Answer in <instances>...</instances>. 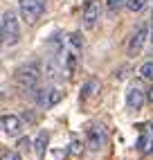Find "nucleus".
I'll list each match as a JSON object with an SVG mask.
<instances>
[{"instance_id": "ddd939ff", "label": "nucleus", "mask_w": 153, "mask_h": 160, "mask_svg": "<svg viewBox=\"0 0 153 160\" xmlns=\"http://www.w3.org/2000/svg\"><path fill=\"white\" fill-rule=\"evenodd\" d=\"M47 140H50V133L47 131H41L36 135V140H34V153L38 160L45 158V151H47Z\"/></svg>"}, {"instance_id": "412c9836", "label": "nucleus", "mask_w": 153, "mask_h": 160, "mask_svg": "<svg viewBox=\"0 0 153 160\" xmlns=\"http://www.w3.org/2000/svg\"><path fill=\"white\" fill-rule=\"evenodd\" d=\"M151 43H153V25H151Z\"/></svg>"}, {"instance_id": "a211bd4d", "label": "nucleus", "mask_w": 153, "mask_h": 160, "mask_svg": "<svg viewBox=\"0 0 153 160\" xmlns=\"http://www.w3.org/2000/svg\"><path fill=\"white\" fill-rule=\"evenodd\" d=\"M81 149H83V142L79 140V138H74V140H72V153H74V156H79V153H81Z\"/></svg>"}, {"instance_id": "aec40b11", "label": "nucleus", "mask_w": 153, "mask_h": 160, "mask_svg": "<svg viewBox=\"0 0 153 160\" xmlns=\"http://www.w3.org/2000/svg\"><path fill=\"white\" fill-rule=\"evenodd\" d=\"M149 102H151V104H153V88H151V90H149Z\"/></svg>"}, {"instance_id": "423d86ee", "label": "nucleus", "mask_w": 153, "mask_h": 160, "mask_svg": "<svg viewBox=\"0 0 153 160\" xmlns=\"http://www.w3.org/2000/svg\"><path fill=\"white\" fill-rule=\"evenodd\" d=\"M86 144L90 151H99L108 144V133L104 129V124H90L86 131Z\"/></svg>"}, {"instance_id": "9b49d317", "label": "nucleus", "mask_w": 153, "mask_h": 160, "mask_svg": "<svg viewBox=\"0 0 153 160\" xmlns=\"http://www.w3.org/2000/svg\"><path fill=\"white\" fill-rule=\"evenodd\" d=\"M81 20H83V27L86 29H92L97 25V20H99V5H97L95 0H88V2H86Z\"/></svg>"}, {"instance_id": "39448f33", "label": "nucleus", "mask_w": 153, "mask_h": 160, "mask_svg": "<svg viewBox=\"0 0 153 160\" xmlns=\"http://www.w3.org/2000/svg\"><path fill=\"white\" fill-rule=\"evenodd\" d=\"M18 12H20L25 23H36V20L45 14V0H20Z\"/></svg>"}, {"instance_id": "1a4fd4ad", "label": "nucleus", "mask_w": 153, "mask_h": 160, "mask_svg": "<svg viewBox=\"0 0 153 160\" xmlns=\"http://www.w3.org/2000/svg\"><path fill=\"white\" fill-rule=\"evenodd\" d=\"M144 102H146L144 88H142L140 83H131L128 90H126V106L131 111H140L142 106H144Z\"/></svg>"}, {"instance_id": "4468645a", "label": "nucleus", "mask_w": 153, "mask_h": 160, "mask_svg": "<svg viewBox=\"0 0 153 160\" xmlns=\"http://www.w3.org/2000/svg\"><path fill=\"white\" fill-rule=\"evenodd\" d=\"M97 92H99V83H97L95 79H90V81H88V83L83 86V90H81V102H86V99L95 97Z\"/></svg>"}, {"instance_id": "0eeeda50", "label": "nucleus", "mask_w": 153, "mask_h": 160, "mask_svg": "<svg viewBox=\"0 0 153 160\" xmlns=\"http://www.w3.org/2000/svg\"><path fill=\"white\" fill-rule=\"evenodd\" d=\"M36 95V106L38 108H52V106H57L61 99H63V92L57 88V86H47V88H41L34 92Z\"/></svg>"}, {"instance_id": "20e7f679", "label": "nucleus", "mask_w": 153, "mask_h": 160, "mask_svg": "<svg viewBox=\"0 0 153 160\" xmlns=\"http://www.w3.org/2000/svg\"><path fill=\"white\" fill-rule=\"evenodd\" d=\"M146 41H151V27H149V23H140L128 38V48H126L128 57H137L142 48L146 45Z\"/></svg>"}, {"instance_id": "dca6fc26", "label": "nucleus", "mask_w": 153, "mask_h": 160, "mask_svg": "<svg viewBox=\"0 0 153 160\" xmlns=\"http://www.w3.org/2000/svg\"><path fill=\"white\" fill-rule=\"evenodd\" d=\"M146 2L149 0H126V9H131V12H142V9L146 7Z\"/></svg>"}, {"instance_id": "f03ea898", "label": "nucleus", "mask_w": 153, "mask_h": 160, "mask_svg": "<svg viewBox=\"0 0 153 160\" xmlns=\"http://www.w3.org/2000/svg\"><path fill=\"white\" fill-rule=\"evenodd\" d=\"M41 77H43V70H41L38 61L23 63V66L16 68V72H14V79L23 90H36L38 83H41Z\"/></svg>"}, {"instance_id": "9d476101", "label": "nucleus", "mask_w": 153, "mask_h": 160, "mask_svg": "<svg viewBox=\"0 0 153 160\" xmlns=\"http://www.w3.org/2000/svg\"><path fill=\"white\" fill-rule=\"evenodd\" d=\"M0 126H2V133L7 138H18L20 131H23V122H20L18 115H9L5 113L2 117H0Z\"/></svg>"}, {"instance_id": "f3484780", "label": "nucleus", "mask_w": 153, "mask_h": 160, "mask_svg": "<svg viewBox=\"0 0 153 160\" xmlns=\"http://www.w3.org/2000/svg\"><path fill=\"white\" fill-rule=\"evenodd\" d=\"M122 7H126V0H108V2H106L108 14H117Z\"/></svg>"}, {"instance_id": "6e6552de", "label": "nucleus", "mask_w": 153, "mask_h": 160, "mask_svg": "<svg viewBox=\"0 0 153 160\" xmlns=\"http://www.w3.org/2000/svg\"><path fill=\"white\" fill-rule=\"evenodd\" d=\"M137 149L142 153H153V124L144 122L137 126Z\"/></svg>"}, {"instance_id": "f8f14e48", "label": "nucleus", "mask_w": 153, "mask_h": 160, "mask_svg": "<svg viewBox=\"0 0 153 160\" xmlns=\"http://www.w3.org/2000/svg\"><path fill=\"white\" fill-rule=\"evenodd\" d=\"M61 72H63V59L57 54H50V59L45 63V77L50 81H57L61 77Z\"/></svg>"}, {"instance_id": "7ed1b4c3", "label": "nucleus", "mask_w": 153, "mask_h": 160, "mask_svg": "<svg viewBox=\"0 0 153 160\" xmlns=\"http://www.w3.org/2000/svg\"><path fill=\"white\" fill-rule=\"evenodd\" d=\"M0 36H2V45H9V48H14L20 41V23H18L16 12H12V9L2 12V20H0Z\"/></svg>"}, {"instance_id": "f257e3e1", "label": "nucleus", "mask_w": 153, "mask_h": 160, "mask_svg": "<svg viewBox=\"0 0 153 160\" xmlns=\"http://www.w3.org/2000/svg\"><path fill=\"white\" fill-rule=\"evenodd\" d=\"M81 48H83V36L81 32H72L65 38V52H63V70L68 77H72L76 66H79V57H81Z\"/></svg>"}, {"instance_id": "2eb2a0df", "label": "nucleus", "mask_w": 153, "mask_h": 160, "mask_svg": "<svg viewBox=\"0 0 153 160\" xmlns=\"http://www.w3.org/2000/svg\"><path fill=\"white\" fill-rule=\"evenodd\" d=\"M140 77H142V79H146V81H153V61L142 63V68H140Z\"/></svg>"}, {"instance_id": "6ab92c4d", "label": "nucleus", "mask_w": 153, "mask_h": 160, "mask_svg": "<svg viewBox=\"0 0 153 160\" xmlns=\"http://www.w3.org/2000/svg\"><path fill=\"white\" fill-rule=\"evenodd\" d=\"M2 160H20L18 151H2Z\"/></svg>"}]
</instances>
